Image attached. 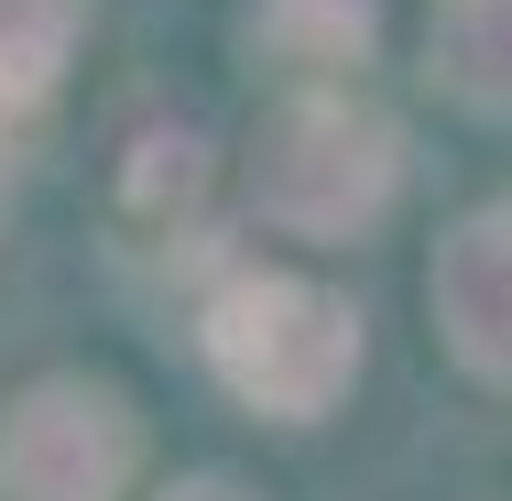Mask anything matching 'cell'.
Here are the masks:
<instances>
[{
	"instance_id": "obj_5",
	"label": "cell",
	"mask_w": 512,
	"mask_h": 501,
	"mask_svg": "<svg viewBox=\"0 0 512 501\" xmlns=\"http://www.w3.org/2000/svg\"><path fill=\"white\" fill-rule=\"evenodd\" d=\"M425 77L480 120H512V0H425Z\"/></svg>"
},
{
	"instance_id": "obj_1",
	"label": "cell",
	"mask_w": 512,
	"mask_h": 501,
	"mask_svg": "<svg viewBox=\"0 0 512 501\" xmlns=\"http://www.w3.org/2000/svg\"><path fill=\"white\" fill-rule=\"evenodd\" d=\"M404 186V142L393 120L349 88H284V99L251 120V153H240V197L262 229L284 240H360L382 229V207Z\"/></svg>"
},
{
	"instance_id": "obj_2",
	"label": "cell",
	"mask_w": 512,
	"mask_h": 501,
	"mask_svg": "<svg viewBox=\"0 0 512 501\" xmlns=\"http://www.w3.org/2000/svg\"><path fill=\"white\" fill-rule=\"evenodd\" d=\"M207 371L251 414L316 425L327 403L360 382V316L327 284H306V273H240L207 305Z\"/></svg>"
},
{
	"instance_id": "obj_10",
	"label": "cell",
	"mask_w": 512,
	"mask_h": 501,
	"mask_svg": "<svg viewBox=\"0 0 512 501\" xmlns=\"http://www.w3.org/2000/svg\"><path fill=\"white\" fill-rule=\"evenodd\" d=\"M0 229H11V175H0Z\"/></svg>"
},
{
	"instance_id": "obj_8",
	"label": "cell",
	"mask_w": 512,
	"mask_h": 501,
	"mask_svg": "<svg viewBox=\"0 0 512 501\" xmlns=\"http://www.w3.org/2000/svg\"><path fill=\"white\" fill-rule=\"evenodd\" d=\"M207 197V142L175 120V131H142L131 142V164H120V207L131 218H186Z\"/></svg>"
},
{
	"instance_id": "obj_3",
	"label": "cell",
	"mask_w": 512,
	"mask_h": 501,
	"mask_svg": "<svg viewBox=\"0 0 512 501\" xmlns=\"http://www.w3.org/2000/svg\"><path fill=\"white\" fill-rule=\"evenodd\" d=\"M131 469H142V414L88 371L22 382L0 403V501H120Z\"/></svg>"
},
{
	"instance_id": "obj_6",
	"label": "cell",
	"mask_w": 512,
	"mask_h": 501,
	"mask_svg": "<svg viewBox=\"0 0 512 501\" xmlns=\"http://www.w3.org/2000/svg\"><path fill=\"white\" fill-rule=\"evenodd\" d=\"M251 55L306 77V88H327L338 66L371 55V0H262L251 11Z\"/></svg>"
},
{
	"instance_id": "obj_7",
	"label": "cell",
	"mask_w": 512,
	"mask_h": 501,
	"mask_svg": "<svg viewBox=\"0 0 512 501\" xmlns=\"http://www.w3.org/2000/svg\"><path fill=\"white\" fill-rule=\"evenodd\" d=\"M88 33V0H0V109H44Z\"/></svg>"
},
{
	"instance_id": "obj_4",
	"label": "cell",
	"mask_w": 512,
	"mask_h": 501,
	"mask_svg": "<svg viewBox=\"0 0 512 501\" xmlns=\"http://www.w3.org/2000/svg\"><path fill=\"white\" fill-rule=\"evenodd\" d=\"M425 316L447 338V360L469 382L512 393V207H480L436 240V273H425Z\"/></svg>"
},
{
	"instance_id": "obj_9",
	"label": "cell",
	"mask_w": 512,
	"mask_h": 501,
	"mask_svg": "<svg viewBox=\"0 0 512 501\" xmlns=\"http://www.w3.org/2000/svg\"><path fill=\"white\" fill-rule=\"evenodd\" d=\"M164 501H251V491H240V480H175Z\"/></svg>"
}]
</instances>
